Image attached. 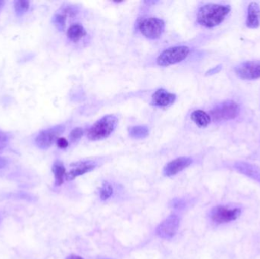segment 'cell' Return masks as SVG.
<instances>
[{
    "mask_svg": "<svg viewBox=\"0 0 260 259\" xmlns=\"http://www.w3.org/2000/svg\"><path fill=\"white\" fill-rule=\"evenodd\" d=\"M229 5L208 4L199 8L197 22L205 28H212L222 24L231 12Z\"/></svg>",
    "mask_w": 260,
    "mask_h": 259,
    "instance_id": "obj_1",
    "label": "cell"
},
{
    "mask_svg": "<svg viewBox=\"0 0 260 259\" xmlns=\"http://www.w3.org/2000/svg\"><path fill=\"white\" fill-rule=\"evenodd\" d=\"M118 124V120L114 115H107L97 120L88 130V139L91 141H100L109 137L115 130Z\"/></svg>",
    "mask_w": 260,
    "mask_h": 259,
    "instance_id": "obj_2",
    "label": "cell"
},
{
    "mask_svg": "<svg viewBox=\"0 0 260 259\" xmlns=\"http://www.w3.org/2000/svg\"><path fill=\"white\" fill-rule=\"evenodd\" d=\"M190 49L185 46H173L165 49L158 57L157 63L159 66L166 67L171 65L177 64L187 58Z\"/></svg>",
    "mask_w": 260,
    "mask_h": 259,
    "instance_id": "obj_3",
    "label": "cell"
},
{
    "mask_svg": "<svg viewBox=\"0 0 260 259\" xmlns=\"http://www.w3.org/2000/svg\"><path fill=\"white\" fill-rule=\"evenodd\" d=\"M165 22L159 18H146L142 19L139 24V29L142 35L151 40L160 38L165 31Z\"/></svg>",
    "mask_w": 260,
    "mask_h": 259,
    "instance_id": "obj_4",
    "label": "cell"
},
{
    "mask_svg": "<svg viewBox=\"0 0 260 259\" xmlns=\"http://www.w3.org/2000/svg\"><path fill=\"white\" fill-rule=\"evenodd\" d=\"M240 108L236 102L227 100L219 103L211 111L210 117L215 122L234 120L238 116Z\"/></svg>",
    "mask_w": 260,
    "mask_h": 259,
    "instance_id": "obj_5",
    "label": "cell"
},
{
    "mask_svg": "<svg viewBox=\"0 0 260 259\" xmlns=\"http://www.w3.org/2000/svg\"><path fill=\"white\" fill-rule=\"evenodd\" d=\"M64 126L61 125L45 129L40 132L35 138L36 144L41 149L49 148L57 141L59 136L64 132Z\"/></svg>",
    "mask_w": 260,
    "mask_h": 259,
    "instance_id": "obj_6",
    "label": "cell"
},
{
    "mask_svg": "<svg viewBox=\"0 0 260 259\" xmlns=\"http://www.w3.org/2000/svg\"><path fill=\"white\" fill-rule=\"evenodd\" d=\"M240 214L241 210L240 209H228L225 206H217L210 212V218L216 224H222L235 221L240 217Z\"/></svg>",
    "mask_w": 260,
    "mask_h": 259,
    "instance_id": "obj_7",
    "label": "cell"
},
{
    "mask_svg": "<svg viewBox=\"0 0 260 259\" xmlns=\"http://www.w3.org/2000/svg\"><path fill=\"white\" fill-rule=\"evenodd\" d=\"M236 75L243 80H255L260 78V60L247 61L236 66Z\"/></svg>",
    "mask_w": 260,
    "mask_h": 259,
    "instance_id": "obj_8",
    "label": "cell"
},
{
    "mask_svg": "<svg viewBox=\"0 0 260 259\" xmlns=\"http://www.w3.org/2000/svg\"><path fill=\"white\" fill-rule=\"evenodd\" d=\"M180 219L175 215H170L165 221H162L156 229V233L159 237L170 239L174 237L178 230Z\"/></svg>",
    "mask_w": 260,
    "mask_h": 259,
    "instance_id": "obj_9",
    "label": "cell"
},
{
    "mask_svg": "<svg viewBox=\"0 0 260 259\" xmlns=\"http://www.w3.org/2000/svg\"><path fill=\"white\" fill-rule=\"evenodd\" d=\"M192 163V160L187 157H181L173 160L164 167V174L166 177H172L187 168Z\"/></svg>",
    "mask_w": 260,
    "mask_h": 259,
    "instance_id": "obj_10",
    "label": "cell"
},
{
    "mask_svg": "<svg viewBox=\"0 0 260 259\" xmlns=\"http://www.w3.org/2000/svg\"><path fill=\"white\" fill-rule=\"evenodd\" d=\"M234 167L240 174L260 183V168L258 166L244 161H237Z\"/></svg>",
    "mask_w": 260,
    "mask_h": 259,
    "instance_id": "obj_11",
    "label": "cell"
},
{
    "mask_svg": "<svg viewBox=\"0 0 260 259\" xmlns=\"http://www.w3.org/2000/svg\"><path fill=\"white\" fill-rule=\"evenodd\" d=\"M177 96L172 93L168 92L166 90H157L152 95V103L157 107H168L175 102Z\"/></svg>",
    "mask_w": 260,
    "mask_h": 259,
    "instance_id": "obj_12",
    "label": "cell"
},
{
    "mask_svg": "<svg viewBox=\"0 0 260 259\" xmlns=\"http://www.w3.org/2000/svg\"><path fill=\"white\" fill-rule=\"evenodd\" d=\"M246 25L251 29L260 26V7L257 3L252 2L248 6Z\"/></svg>",
    "mask_w": 260,
    "mask_h": 259,
    "instance_id": "obj_13",
    "label": "cell"
},
{
    "mask_svg": "<svg viewBox=\"0 0 260 259\" xmlns=\"http://www.w3.org/2000/svg\"><path fill=\"white\" fill-rule=\"evenodd\" d=\"M76 167L75 168L72 169L70 172L66 174L65 178L68 181L73 180L79 176L89 173L95 168V165L90 162H82L80 164H76Z\"/></svg>",
    "mask_w": 260,
    "mask_h": 259,
    "instance_id": "obj_14",
    "label": "cell"
},
{
    "mask_svg": "<svg viewBox=\"0 0 260 259\" xmlns=\"http://www.w3.org/2000/svg\"><path fill=\"white\" fill-rule=\"evenodd\" d=\"M190 118L200 128L207 127L211 123V117L206 112L201 110L193 111L191 114Z\"/></svg>",
    "mask_w": 260,
    "mask_h": 259,
    "instance_id": "obj_15",
    "label": "cell"
},
{
    "mask_svg": "<svg viewBox=\"0 0 260 259\" xmlns=\"http://www.w3.org/2000/svg\"><path fill=\"white\" fill-rule=\"evenodd\" d=\"M86 34L87 32L85 28L79 24L72 25L67 31V37L74 43H77L79 40H82L85 36H86Z\"/></svg>",
    "mask_w": 260,
    "mask_h": 259,
    "instance_id": "obj_16",
    "label": "cell"
},
{
    "mask_svg": "<svg viewBox=\"0 0 260 259\" xmlns=\"http://www.w3.org/2000/svg\"><path fill=\"white\" fill-rule=\"evenodd\" d=\"M53 173H54V177H55V185L57 186H60L64 181V178L66 177V168L61 161H57L54 164L52 167Z\"/></svg>",
    "mask_w": 260,
    "mask_h": 259,
    "instance_id": "obj_17",
    "label": "cell"
},
{
    "mask_svg": "<svg viewBox=\"0 0 260 259\" xmlns=\"http://www.w3.org/2000/svg\"><path fill=\"white\" fill-rule=\"evenodd\" d=\"M129 134L134 139H144L148 136L149 129L145 126H133L129 129Z\"/></svg>",
    "mask_w": 260,
    "mask_h": 259,
    "instance_id": "obj_18",
    "label": "cell"
},
{
    "mask_svg": "<svg viewBox=\"0 0 260 259\" xmlns=\"http://www.w3.org/2000/svg\"><path fill=\"white\" fill-rule=\"evenodd\" d=\"M30 7V3L28 1H15L14 8L16 10V15L18 16H22L28 11Z\"/></svg>",
    "mask_w": 260,
    "mask_h": 259,
    "instance_id": "obj_19",
    "label": "cell"
},
{
    "mask_svg": "<svg viewBox=\"0 0 260 259\" xmlns=\"http://www.w3.org/2000/svg\"><path fill=\"white\" fill-rule=\"evenodd\" d=\"M100 193V199L106 201L108 198H111V195L114 193V189L108 182L105 181L102 185Z\"/></svg>",
    "mask_w": 260,
    "mask_h": 259,
    "instance_id": "obj_20",
    "label": "cell"
},
{
    "mask_svg": "<svg viewBox=\"0 0 260 259\" xmlns=\"http://www.w3.org/2000/svg\"><path fill=\"white\" fill-rule=\"evenodd\" d=\"M53 22L60 31H63L66 26V16L62 14L55 15L53 19Z\"/></svg>",
    "mask_w": 260,
    "mask_h": 259,
    "instance_id": "obj_21",
    "label": "cell"
},
{
    "mask_svg": "<svg viewBox=\"0 0 260 259\" xmlns=\"http://www.w3.org/2000/svg\"><path fill=\"white\" fill-rule=\"evenodd\" d=\"M83 134L84 131L82 128H75V129L70 132V140H71L72 141H73V142H76V141H79V139H81V138L83 136Z\"/></svg>",
    "mask_w": 260,
    "mask_h": 259,
    "instance_id": "obj_22",
    "label": "cell"
},
{
    "mask_svg": "<svg viewBox=\"0 0 260 259\" xmlns=\"http://www.w3.org/2000/svg\"><path fill=\"white\" fill-rule=\"evenodd\" d=\"M9 138L5 132L0 131V151L6 148L8 145Z\"/></svg>",
    "mask_w": 260,
    "mask_h": 259,
    "instance_id": "obj_23",
    "label": "cell"
},
{
    "mask_svg": "<svg viewBox=\"0 0 260 259\" xmlns=\"http://www.w3.org/2000/svg\"><path fill=\"white\" fill-rule=\"evenodd\" d=\"M57 144L58 147L61 149H65L68 147L69 142L66 138H59L57 141Z\"/></svg>",
    "mask_w": 260,
    "mask_h": 259,
    "instance_id": "obj_24",
    "label": "cell"
},
{
    "mask_svg": "<svg viewBox=\"0 0 260 259\" xmlns=\"http://www.w3.org/2000/svg\"><path fill=\"white\" fill-rule=\"evenodd\" d=\"M221 69H222V65L216 66V67L213 68V69H210V71L207 72V75H214V74L219 73V72H220Z\"/></svg>",
    "mask_w": 260,
    "mask_h": 259,
    "instance_id": "obj_25",
    "label": "cell"
},
{
    "mask_svg": "<svg viewBox=\"0 0 260 259\" xmlns=\"http://www.w3.org/2000/svg\"><path fill=\"white\" fill-rule=\"evenodd\" d=\"M67 259H84L83 257H80V256H77V255H70L68 257H67Z\"/></svg>",
    "mask_w": 260,
    "mask_h": 259,
    "instance_id": "obj_26",
    "label": "cell"
},
{
    "mask_svg": "<svg viewBox=\"0 0 260 259\" xmlns=\"http://www.w3.org/2000/svg\"><path fill=\"white\" fill-rule=\"evenodd\" d=\"M4 4H5V3H4V1H0V11H1V10H2Z\"/></svg>",
    "mask_w": 260,
    "mask_h": 259,
    "instance_id": "obj_27",
    "label": "cell"
}]
</instances>
